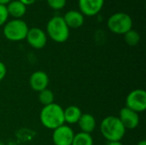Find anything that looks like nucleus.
<instances>
[{"mask_svg":"<svg viewBox=\"0 0 146 145\" xmlns=\"http://www.w3.org/2000/svg\"><path fill=\"white\" fill-rule=\"evenodd\" d=\"M39 120L45 128L55 130L65 124L63 109L55 103L44 106L39 114Z\"/></svg>","mask_w":146,"mask_h":145,"instance_id":"nucleus-1","label":"nucleus"},{"mask_svg":"<svg viewBox=\"0 0 146 145\" xmlns=\"http://www.w3.org/2000/svg\"><path fill=\"white\" fill-rule=\"evenodd\" d=\"M100 132L108 142L121 141L126 134V129L118 116L114 115L107 116L101 121Z\"/></svg>","mask_w":146,"mask_h":145,"instance_id":"nucleus-2","label":"nucleus"},{"mask_svg":"<svg viewBox=\"0 0 146 145\" xmlns=\"http://www.w3.org/2000/svg\"><path fill=\"white\" fill-rule=\"evenodd\" d=\"M46 32L51 40L56 43H64L69 38V28L62 16L55 15L50 18L46 25Z\"/></svg>","mask_w":146,"mask_h":145,"instance_id":"nucleus-3","label":"nucleus"},{"mask_svg":"<svg viewBox=\"0 0 146 145\" xmlns=\"http://www.w3.org/2000/svg\"><path fill=\"white\" fill-rule=\"evenodd\" d=\"M29 27L21 19H13L3 25V33L4 37L12 42H19L26 39Z\"/></svg>","mask_w":146,"mask_h":145,"instance_id":"nucleus-4","label":"nucleus"},{"mask_svg":"<svg viewBox=\"0 0 146 145\" xmlns=\"http://www.w3.org/2000/svg\"><path fill=\"white\" fill-rule=\"evenodd\" d=\"M133 21L132 17L124 12H117L110 15L107 21L108 28L115 34L124 35L129 30L133 29Z\"/></svg>","mask_w":146,"mask_h":145,"instance_id":"nucleus-5","label":"nucleus"},{"mask_svg":"<svg viewBox=\"0 0 146 145\" xmlns=\"http://www.w3.org/2000/svg\"><path fill=\"white\" fill-rule=\"evenodd\" d=\"M127 108L137 112L138 114L146 109V92L143 89H135L129 92L126 98Z\"/></svg>","mask_w":146,"mask_h":145,"instance_id":"nucleus-6","label":"nucleus"},{"mask_svg":"<svg viewBox=\"0 0 146 145\" xmlns=\"http://www.w3.org/2000/svg\"><path fill=\"white\" fill-rule=\"evenodd\" d=\"M74 132L68 125H62L55 130L52 133V141L55 145H72Z\"/></svg>","mask_w":146,"mask_h":145,"instance_id":"nucleus-7","label":"nucleus"},{"mask_svg":"<svg viewBox=\"0 0 146 145\" xmlns=\"http://www.w3.org/2000/svg\"><path fill=\"white\" fill-rule=\"evenodd\" d=\"M26 39L28 44L36 50L43 49L47 43V35L44 30L38 27L29 28Z\"/></svg>","mask_w":146,"mask_h":145,"instance_id":"nucleus-8","label":"nucleus"},{"mask_svg":"<svg viewBox=\"0 0 146 145\" xmlns=\"http://www.w3.org/2000/svg\"><path fill=\"white\" fill-rule=\"evenodd\" d=\"M118 118L126 130L135 129L139 124V114L127 107H124L120 110Z\"/></svg>","mask_w":146,"mask_h":145,"instance_id":"nucleus-9","label":"nucleus"},{"mask_svg":"<svg viewBox=\"0 0 146 145\" xmlns=\"http://www.w3.org/2000/svg\"><path fill=\"white\" fill-rule=\"evenodd\" d=\"M104 0H79L80 11L84 16H94L103 9Z\"/></svg>","mask_w":146,"mask_h":145,"instance_id":"nucleus-10","label":"nucleus"},{"mask_svg":"<svg viewBox=\"0 0 146 145\" xmlns=\"http://www.w3.org/2000/svg\"><path fill=\"white\" fill-rule=\"evenodd\" d=\"M50 79L48 74L44 71H36L33 73L29 79L30 87L37 92L47 89Z\"/></svg>","mask_w":146,"mask_h":145,"instance_id":"nucleus-11","label":"nucleus"},{"mask_svg":"<svg viewBox=\"0 0 146 145\" xmlns=\"http://www.w3.org/2000/svg\"><path fill=\"white\" fill-rule=\"evenodd\" d=\"M62 17L69 29L70 28H74V29L79 28V27L82 26L85 22L84 15L80 11L74 10V9L68 11Z\"/></svg>","mask_w":146,"mask_h":145,"instance_id":"nucleus-12","label":"nucleus"},{"mask_svg":"<svg viewBox=\"0 0 146 145\" xmlns=\"http://www.w3.org/2000/svg\"><path fill=\"white\" fill-rule=\"evenodd\" d=\"M81 132L91 134L94 132L97 126V121L95 117L91 114H82L78 123Z\"/></svg>","mask_w":146,"mask_h":145,"instance_id":"nucleus-13","label":"nucleus"},{"mask_svg":"<svg viewBox=\"0 0 146 145\" xmlns=\"http://www.w3.org/2000/svg\"><path fill=\"white\" fill-rule=\"evenodd\" d=\"M9 15L14 19H21L27 12V6L21 3L19 0H12L6 5Z\"/></svg>","mask_w":146,"mask_h":145,"instance_id":"nucleus-14","label":"nucleus"},{"mask_svg":"<svg viewBox=\"0 0 146 145\" xmlns=\"http://www.w3.org/2000/svg\"><path fill=\"white\" fill-rule=\"evenodd\" d=\"M63 115L65 123H68V125H74L78 123L80 118L82 115V112L79 107L71 105L63 109Z\"/></svg>","mask_w":146,"mask_h":145,"instance_id":"nucleus-15","label":"nucleus"},{"mask_svg":"<svg viewBox=\"0 0 146 145\" xmlns=\"http://www.w3.org/2000/svg\"><path fill=\"white\" fill-rule=\"evenodd\" d=\"M72 145H93V138L91 134L80 132L74 134Z\"/></svg>","mask_w":146,"mask_h":145,"instance_id":"nucleus-16","label":"nucleus"},{"mask_svg":"<svg viewBox=\"0 0 146 145\" xmlns=\"http://www.w3.org/2000/svg\"><path fill=\"white\" fill-rule=\"evenodd\" d=\"M54 98H55L54 93L48 88L38 92V101L43 105V107L53 103Z\"/></svg>","mask_w":146,"mask_h":145,"instance_id":"nucleus-17","label":"nucleus"},{"mask_svg":"<svg viewBox=\"0 0 146 145\" xmlns=\"http://www.w3.org/2000/svg\"><path fill=\"white\" fill-rule=\"evenodd\" d=\"M140 34L134 29H131L124 34V40L129 46H136L140 42Z\"/></svg>","mask_w":146,"mask_h":145,"instance_id":"nucleus-18","label":"nucleus"},{"mask_svg":"<svg viewBox=\"0 0 146 145\" xmlns=\"http://www.w3.org/2000/svg\"><path fill=\"white\" fill-rule=\"evenodd\" d=\"M49 7L55 10H60L66 5L67 0H46Z\"/></svg>","mask_w":146,"mask_h":145,"instance_id":"nucleus-19","label":"nucleus"},{"mask_svg":"<svg viewBox=\"0 0 146 145\" xmlns=\"http://www.w3.org/2000/svg\"><path fill=\"white\" fill-rule=\"evenodd\" d=\"M9 16V15L6 5L0 4V26H3L8 21Z\"/></svg>","mask_w":146,"mask_h":145,"instance_id":"nucleus-20","label":"nucleus"},{"mask_svg":"<svg viewBox=\"0 0 146 145\" xmlns=\"http://www.w3.org/2000/svg\"><path fill=\"white\" fill-rule=\"evenodd\" d=\"M6 73H7V69L4 63L0 62V81H2L4 79V77L6 76Z\"/></svg>","mask_w":146,"mask_h":145,"instance_id":"nucleus-21","label":"nucleus"},{"mask_svg":"<svg viewBox=\"0 0 146 145\" xmlns=\"http://www.w3.org/2000/svg\"><path fill=\"white\" fill-rule=\"evenodd\" d=\"M21 3H23L25 6H28V5H32L33 4L36 0H19Z\"/></svg>","mask_w":146,"mask_h":145,"instance_id":"nucleus-22","label":"nucleus"},{"mask_svg":"<svg viewBox=\"0 0 146 145\" xmlns=\"http://www.w3.org/2000/svg\"><path fill=\"white\" fill-rule=\"evenodd\" d=\"M107 145H123L121 141H115V142H108Z\"/></svg>","mask_w":146,"mask_h":145,"instance_id":"nucleus-23","label":"nucleus"},{"mask_svg":"<svg viewBox=\"0 0 146 145\" xmlns=\"http://www.w3.org/2000/svg\"><path fill=\"white\" fill-rule=\"evenodd\" d=\"M12 0H0V4L3 5H7L9 2H11Z\"/></svg>","mask_w":146,"mask_h":145,"instance_id":"nucleus-24","label":"nucleus"},{"mask_svg":"<svg viewBox=\"0 0 146 145\" xmlns=\"http://www.w3.org/2000/svg\"><path fill=\"white\" fill-rule=\"evenodd\" d=\"M137 145H146V141L145 140H141L137 144Z\"/></svg>","mask_w":146,"mask_h":145,"instance_id":"nucleus-25","label":"nucleus"},{"mask_svg":"<svg viewBox=\"0 0 146 145\" xmlns=\"http://www.w3.org/2000/svg\"><path fill=\"white\" fill-rule=\"evenodd\" d=\"M0 145H4V144H3V143H2V142H0Z\"/></svg>","mask_w":146,"mask_h":145,"instance_id":"nucleus-26","label":"nucleus"},{"mask_svg":"<svg viewBox=\"0 0 146 145\" xmlns=\"http://www.w3.org/2000/svg\"><path fill=\"white\" fill-rule=\"evenodd\" d=\"M39 1H43V0H39Z\"/></svg>","mask_w":146,"mask_h":145,"instance_id":"nucleus-27","label":"nucleus"}]
</instances>
